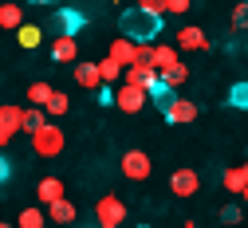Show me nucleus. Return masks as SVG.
I'll use <instances>...</instances> for the list:
<instances>
[{"mask_svg":"<svg viewBox=\"0 0 248 228\" xmlns=\"http://www.w3.org/2000/svg\"><path fill=\"white\" fill-rule=\"evenodd\" d=\"M118 31L126 36L130 44H158V36H162V16H150V12H142V8H122L118 12Z\"/></svg>","mask_w":248,"mask_h":228,"instance_id":"obj_1","label":"nucleus"},{"mask_svg":"<svg viewBox=\"0 0 248 228\" xmlns=\"http://www.w3.org/2000/svg\"><path fill=\"white\" fill-rule=\"evenodd\" d=\"M32 150H36V157H55V153H63V130L51 126V122H44L36 134H32Z\"/></svg>","mask_w":248,"mask_h":228,"instance_id":"obj_2","label":"nucleus"},{"mask_svg":"<svg viewBox=\"0 0 248 228\" xmlns=\"http://www.w3.org/2000/svg\"><path fill=\"white\" fill-rule=\"evenodd\" d=\"M114 106L126 110V114H138V110L146 106V91H142L138 83H126V79H122V87H114Z\"/></svg>","mask_w":248,"mask_h":228,"instance_id":"obj_3","label":"nucleus"},{"mask_svg":"<svg viewBox=\"0 0 248 228\" xmlns=\"http://www.w3.org/2000/svg\"><path fill=\"white\" fill-rule=\"evenodd\" d=\"M95 220L107 228H118V220H126V205H122L118 197H99V205H95Z\"/></svg>","mask_w":248,"mask_h":228,"instance_id":"obj_4","label":"nucleus"},{"mask_svg":"<svg viewBox=\"0 0 248 228\" xmlns=\"http://www.w3.org/2000/svg\"><path fill=\"white\" fill-rule=\"evenodd\" d=\"M122 173H126L130 181H146L150 177V157L142 150H126L122 153Z\"/></svg>","mask_w":248,"mask_h":228,"instance_id":"obj_5","label":"nucleus"},{"mask_svg":"<svg viewBox=\"0 0 248 228\" xmlns=\"http://www.w3.org/2000/svg\"><path fill=\"white\" fill-rule=\"evenodd\" d=\"M162 114H166V122H173V126H185V122H193V118H197V106H193L189 99H181V94H173V103H170Z\"/></svg>","mask_w":248,"mask_h":228,"instance_id":"obj_6","label":"nucleus"},{"mask_svg":"<svg viewBox=\"0 0 248 228\" xmlns=\"http://www.w3.org/2000/svg\"><path fill=\"white\" fill-rule=\"evenodd\" d=\"M55 28H59V36H75V31L87 28V16L79 8H59L55 12Z\"/></svg>","mask_w":248,"mask_h":228,"instance_id":"obj_7","label":"nucleus"},{"mask_svg":"<svg viewBox=\"0 0 248 228\" xmlns=\"http://www.w3.org/2000/svg\"><path fill=\"white\" fill-rule=\"evenodd\" d=\"M170 189L177 193V197H193V193L201 189V177H197L193 169H177V173L170 177Z\"/></svg>","mask_w":248,"mask_h":228,"instance_id":"obj_8","label":"nucleus"},{"mask_svg":"<svg viewBox=\"0 0 248 228\" xmlns=\"http://www.w3.org/2000/svg\"><path fill=\"white\" fill-rule=\"evenodd\" d=\"M177 47H185V51H205L209 47V36H205V31L201 28H177Z\"/></svg>","mask_w":248,"mask_h":228,"instance_id":"obj_9","label":"nucleus"},{"mask_svg":"<svg viewBox=\"0 0 248 228\" xmlns=\"http://www.w3.org/2000/svg\"><path fill=\"white\" fill-rule=\"evenodd\" d=\"M0 130L12 138V134H20L24 130V110L20 106H8V103H0Z\"/></svg>","mask_w":248,"mask_h":228,"instance_id":"obj_10","label":"nucleus"},{"mask_svg":"<svg viewBox=\"0 0 248 228\" xmlns=\"http://www.w3.org/2000/svg\"><path fill=\"white\" fill-rule=\"evenodd\" d=\"M75 55H79L75 36H59V40L51 44V59H55V63H75Z\"/></svg>","mask_w":248,"mask_h":228,"instance_id":"obj_11","label":"nucleus"},{"mask_svg":"<svg viewBox=\"0 0 248 228\" xmlns=\"http://www.w3.org/2000/svg\"><path fill=\"white\" fill-rule=\"evenodd\" d=\"M170 63H177V47H170V44H154L150 47V67L154 71H166Z\"/></svg>","mask_w":248,"mask_h":228,"instance_id":"obj_12","label":"nucleus"},{"mask_svg":"<svg viewBox=\"0 0 248 228\" xmlns=\"http://www.w3.org/2000/svg\"><path fill=\"white\" fill-rule=\"evenodd\" d=\"M114 63H118V67H130V63H134V44L126 40V36H118L114 44H110V51H107Z\"/></svg>","mask_w":248,"mask_h":228,"instance_id":"obj_13","label":"nucleus"},{"mask_svg":"<svg viewBox=\"0 0 248 228\" xmlns=\"http://www.w3.org/2000/svg\"><path fill=\"white\" fill-rule=\"evenodd\" d=\"M225 189H229V193H236V197H244V193H248V169H244V166L225 169Z\"/></svg>","mask_w":248,"mask_h":228,"instance_id":"obj_14","label":"nucleus"},{"mask_svg":"<svg viewBox=\"0 0 248 228\" xmlns=\"http://www.w3.org/2000/svg\"><path fill=\"white\" fill-rule=\"evenodd\" d=\"M44 216H51L55 224H71V220H75V205H71L67 197H59V201H51V205H47V213H44Z\"/></svg>","mask_w":248,"mask_h":228,"instance_id":"obj_15","label":"nucleus"},{"mask_svg":"<svg viewBox=\"0 0 248 228\" xmlns=\"http://www.w3.org/2000/svg\"><path fill=\"white\" fill-rule=\"evenodd\" d=\"M36 197H40L44 205L59 201V197H63V181H59V177H44V181L36 185Z\"/></svg>","mask_w":248,"mask_h":228,"instance_id":"obj_16","label":"nucleus"},{"mask_svg":"<svg viewBox=\"0 0 248 228\" xmlns=\"http://www.w3.org/2000/svg\"><path fill=\"white\" fill-rule=\"evenodd\" d=\"M20 24H24V8L16 0H4L0 4V28H20Z\"/></svg>","mask_w":248,"mask_h":228,"instance_id":"obj_17","label":"nucleus"},{"mask_svg":"<svg viewBox=\"0 0 248 228\" xmlns=\"http://www.w3.org/2000/svg\"><path fill=\"white\" fill-rule=\"evenodd\" d=\"M158 79H162L166 87H173V91H177L185 79H189V67H185V63H170L166 71H158Z\"/></svg>","mask_w":248,"mask_h":228,"instance_id":"obj_18","label":"nucleus"},{"mask_svg":"<svg viewBox=\"0 0 248 228\" xmlns=\"http://www.w3.org/2000/svg\"><path fill=\"white\" fill-rule=\"evenodd\" d=\"M16 40H20V47H24V51H32V47H40L44 31H40L36 24H20V28H16Z\"/></svg>","mask_w":248,"mask_h":228,"instance_id":"obj_19","label":"nucleus"},{"mask_svg":"<svg viewBox=\"0 0 248 228\" xmlns=\"http://www.w3.org/2000/svg\"><path fill=\"white\" fill-rule=\"evenodd\" d=\"M75 83L87 87V91H95L99 87V67H95V63H79V67H75Z\"/></svg>","mask_w":248,"mask_h":228,"instance_id":"obj_20","label":"nucleus"},{"mask_svg":"<svg viewBox=\"0 0 248 228\" xmlns=\"http://www.w3.org/2000/svg\"><path fill=\"white\" fill-rule=\"evenodd\" d=\"M95 67H99V83H118V79H122V67H118L110 55H107V59H99Z\"/></svg>","mask_w":248,"mask_h":228,"instance_id":"obj_21","label":"nucleus"},{"mask_svg":"<svg viewBox=\"0 0 248 228\" xmlns=\"http://www.w3.org/2000/svg\"><path fill=\"white\" fill-rule=\"evenodd\" d=\"M44 224H47L44 209H40V205H32V209H24V213H20V224H16V228H44Z\"/></svg>","mask_w":248,"mask_h":228,"instance_id":"obj_22","label":"nucleus"},{"mask_svg":"<svg viewBox=\"0 0 248 228\" xmlns=\"http://www.w3.org/2000/svg\"><path fill=\"white\" fill-rule=\"evenodd\" d=\"M44 114H51V118H59V114H67V94H59V91L51 87V94H47V103H44Z\"/></svg>","mask_w":248,"mask_h":228,"instance_id":"obj_23","label":"nucleus"},{"mask_svg":"<svg viewBox=\"0 0 248 228\" xmlns=\"http://www.w3.org/2000/svg\"><path fill=\"white\" fill-rule=\"evenodd\" d=\"M47 122V114H44V106H36V110H24V134H36V130Z\"/></svg>","mask_w":248,"mask_h":228,"instance_id":"obj_24","label":"nucleus"},{"mask_svg":"<svg viewBox=\"0 0 248 228\" xmlns=\"http://www.w3.org/2000/svg\"><path fill=\"white\" fill-rule=\"evenodd\" d=\"M47 94H51V83H44V79L28 87V99H32L36 106H44V103H47Z\"/></svg>","mask_w":248,"mask_h":228,"instance_id":"obj_25","label":"nucleus"},{"mask_svg":"<svg viewBox=\"0 0 248 228\" xmlns=\"http://www.w3.org/2000/svg\"><path fill=\"white\" fill-rule=\"evenodd\" d=\"M229 103H232L236 110H244V106H248V87H244V83H232V91H229Z\"/></svg>","mask_w":248,"mask_h":228,"instance_id":"obj_26","label":"nucleus"},{"mask_svg":"<svg viewBox=\"0 0 248 228\" xmlns=\"http://www.w3.org/2000/svg\"><path fill=\"white\" fill-rule=\"evenodd\" d=\"M134 8H142V12H150V16H166V0H138Z\"/></svg>","mask_w":248,"mask_h":228,"instance_id":"obj_27","label":"nucleus"},{"mask_svg":"<svg viewBox=\"0 0 248 228\" xmlns=\"http://www.w3.org/2000/svg\"><path fill=\"white\" fill-rule=\"evenodd\" d=\"M221 220L225 224H240V205H225L221 209Z\"/></svg>","mask_w":248,"mask_h":228,"instance_id":"obj_28","label":"nucleus"},{"mask_svg":"<svg viewBox=\"0 0 248 228\" xmlns=\"http://www.w3.org/2000/svg\"><path fill=\"white\" fill-rule=\"evenodd\" d=\"M244 24H248V8H244V4H236V12H232V28H236V31H244Z\"/></svg>","mask_w":248,"mask_h":228,"instance_id":"obj_29","label":"nucleus"},{"mask_svg":"<svg viewBox=\"0 0 248 228\" xmlns=\"http://www.w3.org/2000/svg\"><path fill=\"white\" fill-rule=\"evenodd\" d=\"M12 177V166H8V157H4V150H0V185H4Z\"/></svg>","mask_w":248,"mask_h":228,"instance_id":"obj_30","label":"nucleus"},{"mask_svg":"<svg viewBox=\"0 0 248 228\" xmlns=\"http://www.w3.org/2000/svg\"><path fill=\"white\" fill-rule=\"evenodd\" d=\"M166 12H189V0H166Z\"/></svg>","mask_w":248,"mask_h":228,"instance_id":"obj_31","label":"nucleus"},{"mask_svg":"<svg viewBox=\"0 0 248 228\" xmlns=\"http://www.w3.org/2000/svg\"><path fill=\"white\" fill-rule=\"evenodd\" d=\"M8 146V134H4V130H0V150H4Z\"/></svg>","mask_w":248,"mask_h":228,"instance_id":"obj_32","label":"nucleus"},{"mask_svg":"<svg viewBox=\"0 0 248 228\" xmlns=\"http://www.w3.org/2000/svg\"><path fill=\"white\" fill-rule=\"evenodd\" d=\"M28 4H51V0H28Z\"/></svg>","mask_w":248,"mask_h":228,"instance_id":"obj_33","label":"nucleus"},{"mask_svg":"<svg viewBox=\"0 0 248 228\" xmlns=\"http://www.w3.org/2000/svg\"><path fill=\"white\" fill-rule=\"evenodd\" d=\"M0 228H12V224H0Z\"/></svg>","mask_w":248,"mask_h":228,"instance_id":"obj_34","label":"nucleus"},{"mask_svg":"<svg viewBox=\"0 0 248 228\" xmlns=\"http://www.w3.org/2000/svg\"><path fill=\"white\" fill-rule=\"evenodd\" d=\"M107 228H110V224H107Z\"/></svg>","mask_w":248,"mask_h":228,"instance_id":"obj_35","label":"nucleus"}]
</instances>
